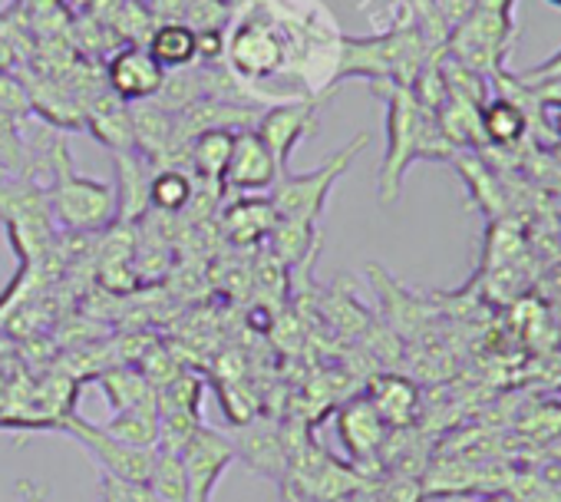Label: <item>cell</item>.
<instances>
[{
    "label": "cell",
    "mask_w": 561,
    "mask_h": 502,
    "mask_svg": "<svg viewBox=\"0 0 561 502\" xmlns=\"http://www.w3.org/2000/svg\"><path fill=\"white\" fill-rule=\"evenodd\" d=\"M149 50V57L165 70H185V67H195L198 64V47H195V31L182 21H162L149 41L142 44Z\"/></svg>",
    "instance_id": "2e32d148"
},
{
    "label": "cell",
    "mask_w": 561,
    "mask_h": 502,
    "mask_svg": "<svg viewBox=\"0 0 561 502\" xmlns=\"http://www.w3.org/2000/svg\"><path fill=\"white\" fill-rule=\"evenodd\" d=\"M113 166H116V225H129L139 221L149 212V185L156 175V166L149 159H142L136 149L126 152H113Z\"/></svg>",
    "instance_id": "8fae6325"
},
{
    "label": "cell",
    "mask_w": 561,
    "mask_h": 502,
    "mask_svg": "<svg viewBox=\"0 0 561 502\" xmlns=\"http://www.w3.org/2000/svg\"><path fill=\"white\" fill-rule=\"evenodd\" d=\"M370 87L387 103V152L377 175V195L383 205H393L403 192V175L416 159H453L456 146L439 116L426 110L410 87L390 80H377Z\"/></svg>",
    "instance_id": "6da1fadb"
},
{
    "label": "cell",
    "mask_w": 561,
    "mask_h": 502,
    "mask_svg": "<svg viewBox=\"0 0 561 502\" xmlns=\"http://www.w3.org/2000/svg\"><path fill=\"white\" fill-rule=\"evenodd\" d=\"M367 400L374 403V410L380 413V420L393 430H403L416 420L420 410V390L413 380L397 377V374H383L370 384Z\"/></svg>",
    "instance_id": "9a60e30c"
},
{
    "label": "cell",
    "mask_w": 561,
    "mask_h": 502,
    "mask_svg": "<svg viewBox=\"0 0 561 502\" xmlns=\"http://www.w3.org/2000/svg\"><path fill=\"white\" fill-rule=\"evenodd\" d=\"M100 387L110 400V407L119 413V410H159V400H156V387L149 384V377L136 367H116L110 374L100 377Z\"/></svg>",
    "instance_id": "e0dca14e"
},
{
    "label": "cell",
    "mask_w": 561,
    "mask_h": 502,
    "mask_svg": "<svg viewBox=\"0 0 561 502\" xmlns=\"http://www.w3.org/2000/svg\"><path fill=\"white\" fill-rule=\"evenodd\" d=\"M162 502H192L188 499V482H185V469H182V459L179 453H162L156 449V459H152V472H149V482H146Z\"/></svg>",
    "instance_id": "7402d4cb"
},
{
    "label": "cell",
    "mask_w": 561,
    "mask_h": 502,
    "mask_svg": "<svg viewBox=\"0 0 561 502\" xmlns=\"http://www.w3.org/2000/svg\"><path fill=\"white\" fill-rule=\"evenodd\" d=\"M231 446H234V456H241L251 469H257L271 479H280L288 472L291 453L285 449V440L261 423H251V420L241 423L238 436H231Z\"/></svg>",
    "instance_id": "5bb4252c"
},
{
    "label": "cell",
    "mask_w": 561,
    "mask_h": 502,
    "mask_svg": "<svg viewBox=\"0 0 561 502\" xmlns=\"http://www.w3.org/2000/svg\"><path fill=\"white\" fill-rule=\"evenodd\" d=\"M64 436L77 440L103 469V476H113V479H123V482H149V472H152V459H156V449H139V446H129L116 436H110L103 426L96 423H87L80 420L77 413H67L57 426Z\"/></svg>",
    "instance_id": "8992f818"
},
{
    "label": "cell",
    "mask_w": 561,
    "mask_h": 502,
    "mask_svg": "<svg viewBox=\"0 0 561 502\" xmlns=\"http://www.w3.org/2000/svg\"><path fill=\"white\" fill-rule=\"evenodd\" d=\"M277 175H280V166L274 152L267 149V142L254 129H238L231 159L225 169V189H234L241 195H257V192H271Z\"/></svg>",
    "instance_id": "30bf717a"
},
{
    "label": "cell",
    "mask_w": 561,
    "mask_h": 502,
    "mask_svg": "<svg viewBox=\"0 0 561 502\" xmlns=\"http://www.w3.org/2000/svg\"><path fill=\"white\" fill-rule=\"evenodd\" d=\"M106 87L116 100H123L126 106L133 103H149L159 96L165 70L149 57L146 47H119L110 54L106 60Z\"/></svg>",
    "instance_id": "9c48e42d"
},
{
    "label": "cell",
    "mask_w": 561,
    "mask_h": 502,
    "mask_svg": "<svg viewBox=\"0 0 561 502\" xmlns=\"http://www.w3.org/2000/svg\"><path fill=\"white\" fill-rule=\"evenodd\" d=\"M277 225V215L267 198H241L225 212V231L234 244H254L267 238Z\"/></svg>",
    "instance_id": "d6986e66"
},
{
    "label": "cell",
    "mask_w": 561,
    "mask_h": 502,
    "mask_svg": "<svg viewBox=\"0 0 561 502\" xmlns=\"http://www.w3.org/2000/svg\"><path fill=\"white\" fill-rule=\"evenodd\" d=\"M318 129V96H298V100H280L274 106H264L257 113V126L254 133L267 142V149L274 152L280 172H288L295 149L314 136Z\"/></svg>",
    "instance_id": "52a82bcc"
},
{
    "label": "cell",
    "mask_w": 561,
    "mask_h": 502,
    "mask_svg": "<svg viewBox=\"0 0 561 502\" xmlns=\"http://www.w3.org/2000/svg\"><path fill=\"white\" fill-rule=\"evenodd\" d=\"M231 4H234V8H238V4H244V0H231Z\"/></svg>",
    "instance_id": "1f68e13d"
},
{
    "label": "cell",
    "mask_w": 561,
    "mask_h": 502,
    "mask_svg": "<svg viewBox=\"0 0 561 502\" xmlns=\"http://www.w3.org/2000/svg\"><path fill=\"white\" fill-rule=\"evenodd\" d=\"M387 430L390 426L380 420V413L374 410V403L367 397L351 400L337 413V436L354 463H367L370 456H377L387 443Z\"/></svg>",
    "instance_id": "7c38bea8"
},
{
    "label": "cell",
    "mask_w": 561,
    "mask_h": 502,
    "mask_svg": "<svg viewBox=\"0 0 561 502\" xmlns=\"http://www.w3.org/2000/svg\"><path fill=\"white\" fill-rule=\"evenodd\" d=\"M433 57L436 54L430 50L420 27H397L380 37H341L337 70L331 87L354 77H364L370 83L390 80L400 87H413V80Z\"/></svg>",
    "instance_id": "7a4b0ae2"
},
{
    "label": "cell",
    "mask_w": 561,
    "mask_h": 502,
    "mask_svg": "<svg viewBox=\"0 0 561 502\" xmlns=\"http://www.w3.org/2000/svg\"><path fill=\"white\" fill-rule=\"evenodd\" d=\"M100 502H162L146 482H123L113 476H103V495Z\"/></svg>",
    "instance_id": "d4e9b609"
},
{
    "label": "cell",
    "mask_w": 561,
    "mask_h": 502,
    "mask_svg": "<svg viewBox=\"0 0 561 502\" xmlns=\"http://www.w3.org/2000/svg\"><path fill=\"white\" fill-rule=\"evenodd\" d=\"M548 4H551V8H558V11H561V0H548Z\"/></svg>",
    "instance_id": "4dcf8cb0"
},
{
    "label": "cell",
    "mask_w": 561,
    "mask_h": 502,
    "mask_svg": "<svg viewBox=\"0 0 561 502\" xmlns=\"http://www.w3.org/2000/svg\"><path fill=\"white\" fill-rule=\"evenodd\" d=\"M113 31V37L123 44V47H142L149 41V34L159 27V21L152 18V11L142 4V0H126V4L113 14V21L106 24Z\"/></svg>",
    "instance_id": "603a6c76"
},
{
    "label": "cell",
    "mask_w": 561,
    "mask_h": 502,
    "mask_svg": "<svg viewBox=\"0 0 561 502\" xmlns=\"http://www.w3.org/2000/svg\"><path fill=\"white\" fill-rule=\"evenodd\" d=\"M234 21V4L231 0H192L182 14V24L192 31H228Z\"/></svg>",
    "instance_id": "cb8c5ba5"
},
{
    "label": "cell",
    "mask_w": 561,
    "mask_h": 502,
    "mask_svg": "<svg viewBox=\"0 0 561 502\" xmlns=\"http://www.w3.org/2000/svg\"><path fill=\"white\" fill-rule=\"evenodd\" d=\"M195 198V179L185 175L182 169H159L152 175V185H149V208H159V212H182L188 208Z\"/></svg>",
    "instance_id": "44dd1931"
},
{
    "label": "cell",
    "mask_w": 561,
    "mask_h": 502,
    "mask_svg": "<svg viewBox=\"0 0 561 502\" xmlns=\"http://www.w3.org/2000/svg\"><path fill=\"white\" fill-rule=\"evenodd\" d=\"M123 4H126V0H80L83 14H87V18H93V21H103V24H110V21H113V14H116Z\"/></svg>",
    "instance_id": "83f0119b"
},
{
    "label": "cell",
    "mask_w": 561,
    "mask_h": 502,
    "mask_svg": "<svg viewBox=\"0 0 561 502\" xmlns=\"http://www.w3.org/2000/svg\"><path fill=\"white\" fill-rule=\"evenodd\" d=\"M479 129H482V139L495 146H515L528 129V116L515 100L495 96L479 106Z\"/></svg>",
    "instance_id": "ac0fdd59"
},
{
    "label": "cell",
    "mask_w": 561,
    "mask_h": 502,
    "mask_svg": "<svg viewBox=\"0 0 561 502\" xmlns=\"http://www.w3.org/2000/svg\"><path fill=\"white\" fill-rule=\"evenodd\" d=\"M182 469H185V482H188V499L192 502H211L215 486L221 482V476L228 472V466L238 459L231 436L218 433L211 426H198L195 436L182 446L179 453Z\"/></svg>",
    "instance_id": "ba28073f"
},
{
    "label": "cell",
    "mask_w": 561,
    "mask_h": 502,
    "mask_svg": "<svg viewBox=\"0 0 561 502\" xmlns=\"http://www.w3.org/2000/svg\"><path fill=\"white\" fill-rule=\"evenodd\" d=\"M370 142L367 133H360L357 139H351L344 149H337L324 166L311 169V172H280L274 189L267 192L271 198V208L277 218L285 221H301V225H314L324 218V208H328V198L337 185V179L347 172V166L364 152V146Z\"/></svg>",
    "instance_id": "277c9868"
},
{
    "label": "cell",
    "mask_w": 561,
    "mask_h": 502,
    "mask_svg": "<svg viewBox=\"0 0 561 502\" xmlns=\"http://www.w3.org/2000/svg\"><path fill=\"white\" fill-rule=\"evenodd\" d=\"M515 0H476V8L449 31V54L472 73H492L515 37Z\"/></svg>",
    "instance_id": "5b68a950"
},
{
    "label": "cell",
    "mask_w": 561,
    "mask_h": 502,
    "mask_svg": "<svg viewBox=\"0 0 561 502\" xmlns=\"http://www.w3.org/2000/svg\"><path fill=\"white\" fill-rule=\"evenodd\" d=\"M225 37H228V31H195L198 64H218V60H225Z\"/></svg>",
    "instance_id": "484cf974"
},
{
    "label": "cell",
    "mask_w": 561,
    "mask_h": 502,
    "mask_svg": "<svg viewBox=\"0 0 561 502\" xmlns=\"http://www.w3.org/2000/svg\"><path fill=\"white\" fill-rule=\"evenodd\" d=\"M436 8H439V14H443V21H446V27L453 31L472 8H476V0H436Z\"/></svg>",
    "instance_id": "f1b7e54d"
},
{
    "label": "cell",
    "mask_w": 561,
    "mask_h": 502,
    "mask_svg": "<svg viewBox=\"0 0 561 502\" xmlns=\"http://www.w3.org/2000/svg\"><path fill=\"white\" fill-rule=\"evenodd\" d=\"M47 192V208L54 225L67 231H103L116 225V185L80 175L73 169V159L67 146H57L54 152V172L50 182L44 185Z\"/></svg>",
    "instance_id": "3957f363"
},
{
    "label": "cell",
    "mask_w": 561,
    "mask_h": 502,
    "mask_svg": "<svg viewBox=\"0 0 561 502\" xmlns=\"http://www.w3.org/2000/svg\"><path fill=\"white\" fill-rule=\"evenodd\" d=\"M551 80H561V50L558 54H551L548 60H541L538 67H531L525 77H522V83H528V87H541V83H551Z\"/></svg>",
    "instance_id": "4316f807"
},
{
    "label": "cell",
    "mask_w": 561,
    "mask_h": 502,
    "mask_svg": "<svg viewBox=\"0 0 561 502\" xmlns=\"http://www.w3.org/2000/svg\"><path fill=\"white\" fill-rule=\"evenodd\" d=\"M110 436L139 446V449H156L159 443V410H119L110 423H100Z\"/></svg>",
    "instance_id": "ffe728a7"
},
{
    "label": "cell",
    "mask_w": 561,
    "mask_h": 502,
    "mask_svg": "<svg viewBox=\"0 0 561 502\" xmlns=\"http://www.w3.org/2000/svg\"><path fill=\"white\" fill-rule=\"evenodd\" d=\"M234 146V129H202L185 142V162L192 169V179L215 185L218 192L225 189V169L231 159Z\"/></svg>",
    "instance_id": "4fadbf2b"
},
{
    "label": "cell",
    "mask_w": 561,
    "mask_h": 502,
    "mask_svg": "<svg viewBox=\"0 0 561 502\" xmlns=\"http://www.w3.org/2000/svg\"><path fill=\"white\" fill-rule=\"evenodd\" d=\"M554 126H558V133H561V100H558V116H554Z\"/></svg>",
    "instance_id": "f546056e"
}]
</instances>
